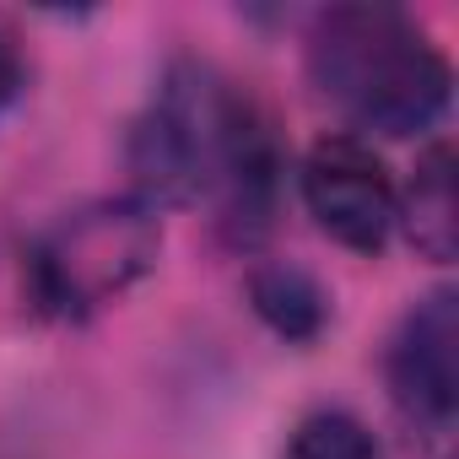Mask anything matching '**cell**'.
<instances>
[{
	"label": "cell",
	"instance_id": "5",
	"mask_svg": "<svg viewBox=\"0 0 459 459\" xmlns=\"http://www.w3.org/2000/svg\"><path fill=\"white\" fill-rule=\"evenodd\" d=\"M389 394L405 416L448 427L459 405V292H427L389 341Z\"/></svg>",
	"mask_w": 459,
	"mask_h": 459
},
{
	"label": "cell",
	"instance_id": "6",
	"mask_svg": "<svg viewBox=\"0 0 459 459\" xmlns=\"http://www.w3.org/2000/svg\"><path fill=\"white\" fill-rule=\"evenodd\" d=\"M221 195V221L238 244H260L276 221V195H281V141L271 114L233 87L221 130V157H216V184Z\"/></svg>",
	"mask_w": 459,
	"mask_h": 459
},
{
	"label": "cell",
	"instance_id": "4",
	"mask_svg": "<svg viewBox=\"0 0 459 459\" xmlns=\"http://www.w3.org/2000/svg\"><path fill=\"white\" fill-rule=\"evenodd\" d=\"M303 205L351 255H378L394 233L400 189L384 157L357 135H319L303 157Z\"/></svg>",
	"mask_w": 459,
	"mask_h": 459
},
{
	"label": "cell",
	"instance_id": "8",
	"mask_svg": "<svg viewBox=\"0 0 459 459\" xmlns=\"http://www.w3.org/2000/svg\"><path fill=\"white\" fill-rule=\"evenodd\" d=\"M249 303H255V314H260L281 341H298V346H308V341L330 325V298H325V287H319L303 265H292V260L255 265V271H249Z\"/></svg>",
	"mask_w": 459,
	"mask_h": 459
},
{
	"label": "cell",
	"instance_id": "10",
	"mask_svg": "<svg viewBox=\"0 0 459 459\" xmlns=\"http://www.w3.org/2000/svg\"><path fill=\"white\" fill-rule=\"evenodd\" d=\"M17 92H22V55H17V39L0 28V108H12Z\"/></svg>",
	"mask_w": 459,
	"mask_h": 459
},
{
	"label": "cell",
	"instance_id": "3",
	"mask_svg": "<svg viewBox=\"0 0 459 459\" xmlns=\"http://www.w3.org/2000/svg\"><path fill=\"white\" fill-rule=\"evenodd\" d=\"M233 108L227 87L205 60H173L141 119L125 141V168L135 184V200L146 211L157 205H195L216 184L221 130Z\"/></svg>",
	"mask_w": 459,
	"mask_h": 459
},
{
	"label": "cell",
	"instance_id": "2",
	"mask_svg": "<svg viewBox=\"0 0 459 459\" xmlns=\"http://www.w3.org/2000/svg\"><path fill=\"white\" fill-rule=\"evenodd\" d=\"M162 249L157 211L141 200H98L60 216L28 260L33 303L55 319H87L119 303Z\"/></svg>",
	"mask_w": 459,
	"mask_h": 459
},
{
	"label": "cell",
	"instance_id": "9",
	"mask_svg": "<svg viewBox=\"0 0 459 459\" xmlns=\"http://www.w3.org/2000/svg\"><path fill=\"white\" fill-rule=\"evenodd\" d=\"M287 459H378L373 432L346 411H314L292 427Z\"/></svg>",
	"mask_w": 459,
	"mask_h": 459
},
{
	"label": "cell",
	"instance_id": "7",
	"mask_svg": "<svg viewBox=\"0 0 459 459\" xmlns=\"http://www.w3.org/2000/svg\"><path fill=\"white\" fill-rule=\"evenodd\" d=\"M394 227H405V238L421 260L448 265L459 255V195H454V146L432 141L416 162L411 189L400 195Z\"/></svg>",
	"mask_w": 459,
	"mask_h": 459
},
{
	"label": "cell",
	"instance_id": "1",
	"mask_svg": "<svg viewBox=\"0 0 459 459\" xmlns=\"http://www.w3.org/2000/svg\"><path fill=\"white\" fill-rule=\"evenodd\" d=\"M314 87L373 135H421L448 114L454 71L394 6H335L308 33Z\"/></svg>",
	"mask_w": 459,
	"mask_h": 459
}]
</instances>
